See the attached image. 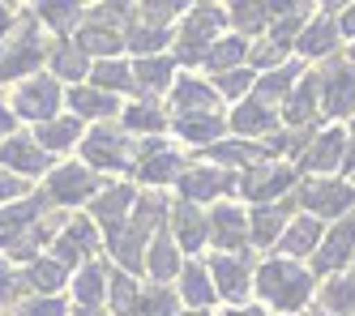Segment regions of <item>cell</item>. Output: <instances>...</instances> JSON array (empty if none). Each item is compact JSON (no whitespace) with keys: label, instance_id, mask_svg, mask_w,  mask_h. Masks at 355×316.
Returning a JSON list of instances; mask_svg holds the SVG:
<instances>
[{"label":"cell","instance_id":"30","mask_svg":"<svg viewBox=\"0 0 355 316\" xmlns=\"http://www.w3.org/2000/svg\"><path fill=\"white\" fill-rule=\"evenodd\" d=\"M180 270H184V261H180V248H175V240H171V231H159L155 240H150V248H146V274H150V282H171V278H180Z\"/></svg>","mask_w":355,"mask_h":316},{"label":"cell","instance_id":"12","mask_svg":"<svg viewBox=\"0 0 355 316\" xmlns=\"http://www.w3.org/2000/svg\"><path fill=\"white\" fill-rule=\"evenodd\" d=\"M236 184H240V175L236 171H223V167H214V163H201V167H184V175L175 179V188H180V201H189V205H206V201H227L236 193Z\"/></svg>","mask_w":355,"mask_h":316},{"label":"cell","instance_id":"31","mask_svg":"<svg viewBox=\"0 0 355 316\" xmlns=\"http://www.w3.org/2000/svg\"><path fill=\"white\" fill-rule=\"evenodd\" d=\"M175 295H180L193 312H206L218 291H214V282H210V270L201 265V261H184V270H180V286H175Z\"/></svg>","mask_w":355,"mask_h":316},{"label":"cell","instance_id":"32","mask_svg":"<svg viewBox=\"0 0 355 316\" xmlns=\"http://www.w3.org/2000/svg\"><path fill=\"white\" fill-rule=\"evenodd\" d=\"M47 64H52V77L56 82H78L82 86V77H90V56L73 43V39H60L52 43V51H47Z\"/></svg>","mask_w":355,"mask_h":316},{"label":"cell","instance_id":"56","mask_svg":"<svg viewBox=\"0 0 355 316\" xmlns=\"http://www.w3.org/2000/svg\"><path fill=\"white\" fill-rule=\"evenodd\" d=\"M343 171H355V120L347 124V163H343Z\"/></svg>","mask_w":355,"mask_h":316},{"label":"cell","instance_id":"46","mask_svg":"<svg viewBox=\"0 0 355 316\" xmlns=\"http://www.w3.org/2000/svg\"><path fill=\"white\" fill-rule=\"evenodd\" d=\"M227 21L236 26L240 39H252L270 30V17H266V5H248V0H240V5H227Z\"/></svg>","mask_w":355,"mask_h":316},{"label":"cell","instance_id":"3","mask_svg":"<svg viewBox=\"0 0 355 316\" xmlns=\"http://www.w3.org/2000/svg\"><path fill=\"white\" fill-rule=\"evenodd\" d=\"M47 39H43V26L26 13L21 17V30L9 39V43H0V82H17V77H31L43 69V60H47Z\"/></svg>","mask_w":355,"mask_h":316},{"label":"cell","instance_id":"49","mask_svg":"<svg viewBox=\"0 0 355 316\" xmlns=\"http://www.w3.org/2000/svg\"><path fill=\"white\" fill-rule=\"evenodd\" d=\"M210 86L218 90V98H236V103H244V98L252 94V86H257V73H252V69L244 64V69H232V73L214 77Z\"/></svg>","mask_w":355,"mask_h":316},{"label":"cell","instance_id":"27","mask_svg":"<svg viewBox=\"0 0 355 316\" xmlns=\"http://www.w3.org/2000/svg\"><path fill=\"white\" fill-rule=\"evenodd\" d=\"M64 103H69V112L78 116V120H98V124H107L120 112V98L94 90V86H69L64 90Z\"/></svg>","mask_w":355,"mask_h":316},{"label":"cell","instance_id":"48","mask_svg":"<svg viewBox=\"0 0 355 316\" xmlns=\"http://www.w3.org/2000/svg\"><path fill=\"white\" fill-rule=\"evenodd\" d=\"M189 13L184 0H155V5H137V21L159 26V30H171V21H180Z\"/></svg>","mask_w":355,"mask_h":316},{"label":"cell","instance_id":"26","mask_svg":"<svg viewBox=\"0 0 355 316\" xmlns=\"http://www.w3.org/2000/svg\"><path fill=\"white\" fill-rule=\"evenodd\" d=\"M321 235H325V222H321V218L300 214V218H291V222H287L283 240H278V256H291V261L313 256V252H317V244H321Z\"/></svg>","mask_w":355,"mask_h":316},{"label":"cell","instance_id":"13","mask_svg":"<svg viewBox=\"0 0 355 316\" xmlns=\"http://www.w3.org/2000/svg\"><path fill=\"white\" fill-rule=\"evenodd\" d=\"M98 188H103L98 171H90L86 163H64L47 175V205H86L98 197Z\"/></svg>","mask_w":355,"mask_h":316},{"label":"cell","instance_id":"43","mask_svg":"<svg viewBox=\"0 0 355 316\" xmlns=\"http://www.w3.org/2000/svg\"><path fill=\"white\" fill-rule=\"evenodd\" d=\"M64 278H69V270L60 265L56 256H39V261H31V265H26L21 286H31L35 295H56L60 286H64Z\"/></svg>","mask_w":355,"mask_h":316},{"label":"cell","instance_id":"15","mask_svg":"<svg viewBox=\"0 0 355 316\" xmlns=\"http://www.w3.org/2000/svg\"><path fill=\"white\" fill-rule=\"evenodd\" d=\"M94 248H98V227L94 218H69L56 235H52V256L60 261V265H86V261H94Z\"/></svg>","mask_w":355,"mask_h":316},{"label":"cell","instance_id":"55","mask_svg":"<svg viewBox=\"0 0 355 316\" xmlns=\"http://www.w3.org/2000/svg\"><path fill=\"white\" fill-rule=\"evenodd\" d=\"M13 128H17L13 107H5V103H0V141H9V137H13Z\"/></svg>","mask_w":355,"mask_h":316},{"label":"cell","instance_id":"53","mask_svg":"<svg viewBox=\"0 0 355 316\" xmlns=\"http://www.w3.org/2000/svg\"><path fill=\"white\" fill-rule=\"evenodd\" d=\"M17 291H21V278L13 274V265L5 256H0V304H9V299H17Z\"/></svg>","mask_w":355,"mask_h":316},{"label":"cell","instance_id":"7","mask_svg":"<svg viewBox=\"0 0 355 316\" xmlns=\"http://www.w3.org/2000/svg\"><path fill=\"white\" fill-rule=\"evenodd\" d=\"M343 163H347V124H325V128H317V133L309 137V146L300 150V158L291 167L300 175L321 179V175L343 171Z\"/></svg>","mask_w":355,"mask_h":316},{"label":"cell","instance_id":"1","mask_svg":"<svg viewBox=\"0 0 355 316\" xmlns=\"http://www.w3.org/2000/svg\"><path fill=\"white\" fill-rule=\"evenodd\" d=\"M252 291L261 295V304L270 312L291 316V312H304L313 304L317 278H313V270H304L291 256H270L257 265V274H252Z\"/></svg>","mask_w":355,"mask_h":316},{"label":"cell","instance_id":"4","mask_svg":"<svg viewBox=\"0 0 355 316\" xmlns=\"http://www.w3.org/2000/svg\"><path fill=\"white\" fill-rule=\"evenodd\" d=\"M295 201H300V209H309L313 218L338 222V218L355 214V184L351 179H329V175L304 179L300 188H295Z\"/></svg>","mask_w":355,"mask_h":316},{"label":"cell","instance_id":"23","mask_svg":"<svg viewBox=\"0 0 355 316\" xmlns=\"http://www.w3.org/2000/svg\"><path fill=\"white\" fill-rule=\"evenodd\" d=\"M171 240L180 252H201V244H210V214H201L197 205L180 201V205H171Z\"/></svg>","mask_w":355,"mask_h":316},{"label":"cell","instance_id":"38","mask_svg":"<svg viewBox=\"0 0 355 316\" xmlns=\"http://www.w3.org/2000/svg\"><path fill=\"white\" fill-rule=\"evenodd\" d=\"M317 304H321L325 316H355V270L329 278L317 291Z\"/></svg>","mask_w":355,"mask_h":316},{"label":"cell","instance_id":"54","mask_svg":"<svg viewBox=\"0 0 355 316\" xmlns=\"http://www.w3.org/2000/svg\"><path fill=\"white\" fill-rule=\"evenodd\" d=\"M338 35L355 43V5H343L338 9Z\"/></svg>","mask_w":355,"mask_h":316},{"label":"cell","instance_id":"45","mask_svg":"<svg viewBox=\"0 0 355 316\" xmlns=\"http://www.w3.org/2000/svg\"><path fill=\"white\" fill-rule=\"evenodd\" d=\"M107 304H112V316H137L141 286L133 282V274H124V270L107 274Z\"/></svg>","mask_w":355,"mask_h":316},{"label":"cell","instance_id":"58","mask_svg":"<svg viewBox=\"0 0 355 316\" xmlns=\"http://www.w3.org/2000/svg\"><path fill=\"white\" fill-rule=\"evenodd\" d=\"M223 316H270V312H261V308H232V312H223Z\"/></svg>","mask_w":355,"mask_h":316},{"label":"cell","instance_id":"17","mask_svg":"<svg viewBox=\"0 0 355 316\" xmlns=\"http://www.w3.org/2000/svg\"><path fill=\"white\" fill-rule=\"evenodd\" d=\"M321 120V73H304L295 90L283 103V128L295 133H313V124Z\"/></svg>","mask_w":355,"mask_h":316},{"label":"cell","instance_id":"29","mask_svg":"<svg viewBox=\"0 0 355 316\" xmlns=\"http://www.w3.org/2000/svg\"><path fill=\"white\" fill-rule=\"evenodd\" d=\"M300 77H304V64H300V60H287L283 69H274V73H261V77H257V86H252V98L278 112V107L287 103V94L295 90Z\"/></svg>","mask_w":355,"mask_h":316},{"label":"cell","instance_id":"50","mask_svg":"<svg viewBox=\"0 0 355 316\" xmlns=\"http://www.w3.org/2000/svg\"><path fill=\"white\" fill-rule=\"evenodd\" d=\"M287 56H291L287 47H278V43L261 39V43H252V47H248V69L261 77V73H274V69H283V64H287Z\"/></svg>","mask_w":355,"mask_h":316},{"label":"cell","instance_id":"41","mask_svg":"<svg viewBox=\"0 0 355 316\" xmlns=\"http://www.w3.org/2000/svg\"><path fill=\"white\" fill-rule=\"evenodd\" d=\"M52 209H47V197H21L13 205L0 209V235H9V231H26L35 222H43Z\"/></svg>","mask_w":355,"mask_h":316},{"label":"cell","instance_id":"8","mask_svg":"<svg viewBox=\"0 0 355 316\" xmlns=\"http://www.w3.org/2000/svg\"><path fill=\"white\" fill-rule=\"evenodd\" d=\"M133 175L141 184H150V188H163V184H175L184 175V158L163 137H141L133 150Z\"/></svg>","mask_w":355,"mask_h":316},{"label":"cell","instance_id":"5","mask_svg":"<svg viewBox=\"0 0 355 316\" xmlns=\"http://www.w3.org/2000/svg\"><path fill=\"white\" fill-rule=\"evenodd\" d=\"M133 137L120 124H94L82 141V158L90 171H133Z\"/></svg>","mask_w":355,"mask_h":316},{"label":"cell","instance_id":"28","mask_svg":"<svg viewBox=\"0 0 355 316\" xmlns=\"http://www.w3.org/2000/svg\"><path fill=\"white\" fill-rule=\"evenodd\" d=\"M206 158H210L214 167H223V171H236V175H244L248 167L266 163V146H257V141H244V137H232V141H218V146H210V150H206Z\"/></svg>","mask_w":355,"mask_h":316},{"label":"cell","instance_id":"21","mask_svg":"<svg viewBox=\"0 0 355 316\" xmlns=\"http://www.w3.org/2000/svg\"><path fill=\"white\" fill-rule=\"evenodd\" d=\"M133 205H137V188H133V184H103L98 197L90 201V218H94V227H103L107 235H116L124 222H129Z\"/></svg>","mask_w":355,"mask_h":316},{"label":"cell","instance_id":"36","mask_svg":"<svg viewBox=\"0 0 355 316\" xmlns=\"http://www.w3.org/2000/svg\"><path fill=\"white\" fill-rule=\"evenodd\" d=\"M35 141L47 150V154H64L82 141V120L78 116H56L47 124H35Z\"/></svg>","mask_w":355,"mask_h":316},{"label":"cell","instance_id":"14","mask_svg":"<svg viewBox=\"0 0 355 316\" xmlns=\"http://www.w3.org/2000/svg\"><path fill=\"white\" fill-rule=\"evenodd\" d=\"M338 9L343 5H317L313 21L304 26L300 39H295L300 60H334V51L343 43V35H338Z\"/></svg>","mask_w":355,"mask_h":316},{"label":"cell","instance_id":"25","mask_svg":"<svg viewBox=\"0 0 355 316\" xmlns=\"http://www.w3.org/2000/svg\"><path fill=\"white\" fill-rule=\"evenodd\" d=\"M175 86V60L171 56H146V60H133V90L155 103L159 94H167Z\"/></svg>","mask_w":355,"mask_h":316},{"label":"cell","instance_id":"37","mask_svg":"<svg viewBox=\"0 0 355 316\" xmlns=\"http://www.w3.org/2000/svg\"><path fill=\"white\" fill-rule=\"evenodd\" d=\"M31 17L64 39L69 30H73V35L82 30V21H86V5H73V0H56V5H35V9H31Z\"/></svg>","mask_w":355,"mask_h":316},{"label":"cell","instance_id":"52","mask_svg":"<svg viewBox=\"0 0 355 316\" xmlns=\"http://www.w3.org/2000/svg\"><path fill=\"white\" fill-rule=\"evenodd\" d=\"M21 197H31V184L0 167V205H13V201H21Z\"/></svg>","mask_w":355,"mask_h":316},{"label":"cell","instance_id":"42","mask_svg":"<svg viewBox=\"0 0 355 316\" xmlns=\"http://www.w3.org/2000/svg\"><path fill=\"white\" fill-rule=\"evenodd\" d=\"M133 9H137V5H133ZM167 39H171V30H159V26L137 21V13H133V26L124 30V47H129L137 60H146V56H163Z\"/></svg>","mask_w":355,"mask_h":316},{"label":"cell","instance_id":"61","mask_svg":"<svg viewBox=\"0 0 355 316\" xmlns=\"http://www.w3.org/2000/svg\"><path fill=\"white\" fill-rule=\"evenodd\" d=\"M347 60H351V64H355V43H351V47H347Z\"/></svg>","mask_w":355,"mask_h":316},{"label":"cell","instance_id":"51","mask_svg":"<svg viewBox=\"0 0 355 316\" xmlns=\"http://www.w3.org/2000/svg\"><path fill=\"white\" fill-rule=\"evenodd\" d=\"M17 316H69V308H64L60 295H35L17 308Z\"/></svg>","mask_w":355,"mask_h":316},{"label":"cell","instance_id":"40","mask_svg":"<svg viewBox=\"0 0 355 316\" xmlns=\"http://www.w3.org/2000/svg\"><path fill=\"white\" fill-rule=\"evenodd\" d=\"M171 120H167V112H159V103H129V107H124V116H120V128L124 133H146V137H159L163 128H167Z\"/></svg>","mask_w":355,"mask_h":316},{"label":"cell","instance_id":"33","mask_svg":"<svg viewBox=\"0 0 355 316\" xmlns=\"http://www.w3.org/2000/svg\"><path fill=\"white\" fill-rule=\"evenodd\" d=\"M107 265H98V261H86V265L73 274V299H78L82 312H94L98 304L107 299Z\"/></svg>","mask_w":355,"mask_h":316},{"label":"cell","instance_id":"2","mask_svg":"<svg viewBox=\"0 0 355 316\" xmlns=\"http://www.w3.org/2000/svg\"><path fill=\"white\" fill-rule=\"evenodd\" d=\"M223 26H227L223 5H189V13L180 17V30H175V60L201 64L206 51L223 39Z\"/></svg>","mask_w":355,"mask_h":316},{"label":"cell","instance_id":"6","mask_svg":"<svg viewBox=\"0 0 355 316\" xmlns=\"http://www.w3.org/2000/svg\"><path fill=\"white\" fill-rule=\"evenodd\" d=\"M300 188V171L291 163H274V158H266V163L248 167L236 184V193L252 205H270V201H287V193Z\"/></svg>","mask_w":355,"mask_h":316},{"label":"cell","instance_id":"19","mask_svg":"<svg viewBox=\"0 0 355 316\" xmlns=\"http://www.w3.org/2000/svg\"><path fill=\"white\" fill-rule=\"evenodd\" d=\"M0 167L13 171L17 179H35V175H47L52 171V154H47L35 137H9V141H0Z\"/></svg>","mask_w":355,"mask_h":316},{"label":"cell","instance_id":"39","mask_svg":"<svg viewBox=\"0 0 355 316\" xmlns=\"http://www.w3.org/2000/svg\"><path fill=\"white\" fill-rule=\"evenodd\" d=\"M248 39H240V35H223L210 51H206V60H201V64H206L214 77H223V73H232V69H244L248 64Z\"/></svg>","mask_w":355,"mask_h":316},{"label":"cell","instance_id":"59","mask_svg":"<svg viewBox=\"0 0 355 316\" xmlns=\"http://www.w3.org/2000/svg\"><path fill=\"white\" fill-rule=\"evenodd\" d=\"M78 316H112V312H103V308H94V312H78Z\"/></svg>","mask_w":355,"mask_h":316},{"label":"cell","instance_id":"35","mask_svg":"<svg viewBox=\"0 0 355 316\" xmlns=\"http://www.w3.org/2000/svg\"><path fill=\"white\" fill-rule=\"evenodd\" d=\"M73 43H78L86 56H98V60H116L120 56V47H124V35L112 30V26H98V21H82V30L73 35Z\"/></svg>","mask_w":355,"mask_h":316},{"label":"cell","instance_id":"22","mask_svg":"<svg viewBox=\"0 0 355 316\" xmlns=\"http://www.w3.org/2000/svg\"><path fill=\"white\" fill-rule=\"evenodd\" d=\"M227 124L236 128V133L244 137V141H252V137H274L278 128H283V112H274V107H266V103H257V98H244V103H236V112L227 116Z\"/></svg>","mask_w":355,"mask_h":316},{"label":"cell","instance_id":"34","mask_svg":"<svg viewBox=\"0 0 355 316\" xmlns=\"http://www.w3.org/2000/svg\"><path fill=\"white\" fill-rule=\"evenodd\" d=\"M171 128H175V137H180L184 146H201V150H210V146H218V141H223L227 120H223V112H214V116H184V120H171Z\"/></svg>","mask_w":355,"mask_h":316},{"label":"cell","instance_id":"44","mask_svg":"<svg viewBox=\"0 0 355 316\" xmlns=\"http://www.w3.org/2000/svg\"><path fill=\"white\" fill-rule=\"evenodd\" d=\"M90 86L103 94H129L133 90V64L124 60H94L90 64Z\"/></svg>","mask_w":355,"mask_h":316},{"label":"cell","instance_id":"11","mask_svg":"<svg viewBox=\"0 0 355 316\" xmlns=\"http://www.w3.org/2000/svg\"><path fill=\"white\" fill-rule=\"evenodd\" d=\"M60 103H64V90L52 73H39L31 82H21L13 90V116L21 120H35V124H47L60 116Z\"/></svg>","mask_w":355,"mask_h":316},{"label":"cell","instance_id":"9","mask_svg":"<svg viewBox=\"0 0 355 316\" xmlns=\"http://www.w3.org/2000/svg\"><path fill=\"white\" fill-rule=\"evenodd\" d=\"M321 120H355V64L347 56L321 69Z\"/></svg>","mask_w":355,"mask_h":316},{"label":"cell","instance_id":"10","mask_svg":"<svg viewBox=\"0 0 355 316\" xmlns=\"http://www.w3.org/2000/svg\"><path fill=\"white\" fill-rule=\"evenodd\" d=\"M355 265V214L329 222L321 244L313 252V274H325V278H338Z\"/></svg>","mask_w":355,"mask_h":316},{"label":"cell","instance_id":"18","mask_svg":"<svg viewBox=\"0 0 355 316\" xmlns=\"http://www.w3.org/2000/svg\"><path fill=\"white\" fill-rule=\"evenodd\" d=\"M167 103H171V120H184V116H214L223 107V98L210 82L201 77H175V86L167 90Z\"/></svg>","mask_w":355,"mask_h":316},{"label":"cell","instance_id":"24","mask_svg":"<svg viewBox=\"0 0 355 316\" xmlns=\"http://www.w3.org/2000/svg\"><path fill=\"white\" fill-rule=\"evenodd\" d=\"M291 222V201H270V205H252L248 214V235L257 248H278V240H283V231Z\"/></svg>","mask_w":355,"mask_h":316},{"label":"cell","instance_id":"47","mask_svg":"<svg viewBox=\"0 0 355 316\" xmlns=\"http://www.w3.org/2000/svg\"><path fill=\"white\" fill-rule=\"evenodd\" d=\"M175 304H180V295H175L171 286L146 282L141 286V308H137V316H175Z\"/></svg>","mask_w":355,"mask_h":316},{"label":"cell","instance_id":"57","mask_svg":"<svg viewBox=\"0 0 355 316\" xmlns=\"http://www.w3.org/2000/svg\"><path fill=\"white\" fill-rule=\"evenodd\" d=\"M13 26H17V17H13V9H9V5H0V39H5V35L13 30Z\"/></svg>","mask_w":355,"mask_h":316},{"label":"cell","instance_id":"60","mask_svg":"<svg viewBox=\"0 0 355 316\" xmlns=\"http://www.w3.org/2000/svg\"><path fill=\"white\" fill-rule=\"evenodd\" d=\"M175 316H210V312H193V308H189V312H175Z\"/></svg>","mask_w":355,"mask_h":316},{"label":"cell","instance_id":"20","mask_svg":"<svg viewBox=\"0 0 355 316\" xmlns=\"http://www.w3.org/2000/svg\"><path fill=\"white\" fill-rule=\"evenodd\" d=\"M210 282H214V291L227 299V304H244L252 295V270H248V256H232V252H218L210 261Z\"/></svg>","mask_w":355,"mask_h":316},{"label":"cell","instance_id":"16","mask_svg":"<svg viewBox=\"0 0 355 316\" xmlns=\"http://www.w3.org/2000/svg\"><path fill=\"white\" fill-rule=\"evenodd\" d=\"M210 244L218 252H232V256H248V244H252V235H248V214L240 205L232 201H218L210 209Z\"/></svg>","mask_w":355,"mask_h":316}]
</instances>
